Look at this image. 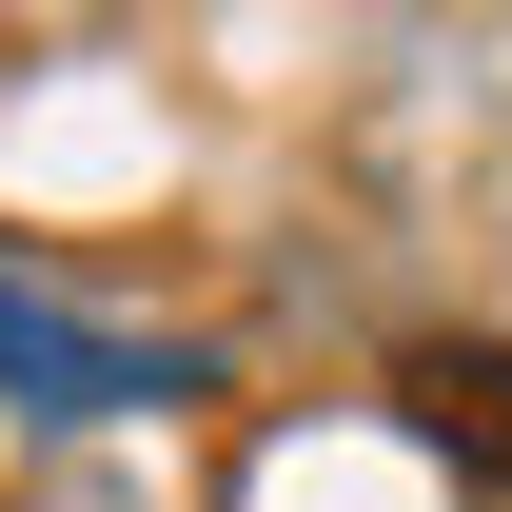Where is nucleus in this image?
<instances>
[{
    "label": "nucleus",
    "instance_id": "f257e3e1",
    "mask_svg": "<svg viewBox=\"0 0 512 512\" xmlns=\"http://www.w3.org/2000/svg\"><path fill=\"white\" fill-rule=\"evenodd\" d=\"M414 434L434 453H473V473H512V335H434V355H414Z\"/></svg>",
    "mask_w": 512,
    "mask_h": 512
}]
</instances>
